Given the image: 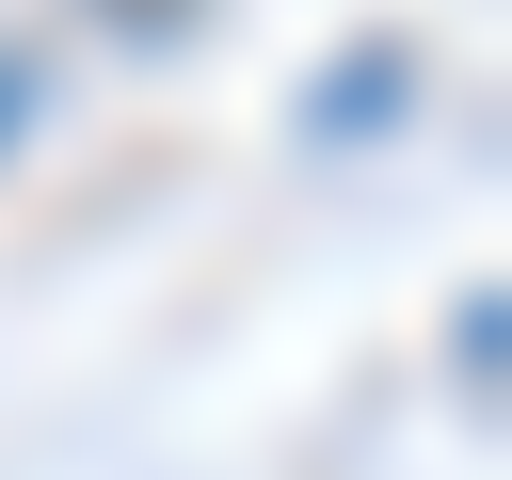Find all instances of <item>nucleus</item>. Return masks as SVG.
Segmentation results:
<instances>
[{
  "label": "nucleus",
  "mask_w": 512,
  "mask_h": 480,
  "mask_svg": "<svg viewBox=\"0 0 512 480\" xmlns=\"http://www.w3.org/2000/svg\"><path fill=\"white\" fill-rule=\"evenodd\" d=\"M96 16H112V32H176L192 0H96Z\"/></svg>",
  "instance_id": "obj_1"
},
{
  "label": "nucleus",
  "mask_w": 512,
  "mask_h": 480,
  "mask_svg": "<svg viewBox=\"0 0 512 480\" xmlns=\"http://www.w3.org/2000/svg\"><path fill=\"white\" fill-rule=\"evenodd\" d=\"M16 112H32V64H0V144H16Z\"/></svg>",
  "instance_id": "obj_2"
}]
</instances>
